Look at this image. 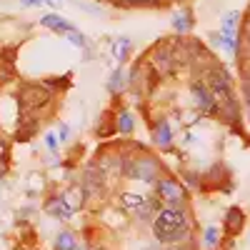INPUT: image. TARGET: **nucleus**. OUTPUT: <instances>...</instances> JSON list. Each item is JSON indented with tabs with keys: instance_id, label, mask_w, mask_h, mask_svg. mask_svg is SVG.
I'll list each match as a JSON object with an SVG mask.
<instances>
[{
	"instance_id": "f257e3e1",
	"label": "nucleus",
	"mask_w": 250,
	"mask_h": 250,
	"mask_svg": "<svg viewBox=\"0 0 250 250\" xmlns=\"http://www.w3.org/2000/svg\"><path fill=\"white\" fill-rule=\"evenodd\" d=\"M153 238L163 248L183 245L190 238V215L185 205H163V210L153 218Z\"/></svg>"
},
{
	"instance_id": "f03ea898",
	"label": "nucleus",
	"mask_w": 250,
	"mask_h": 250,
	"mask_svg": "<svg viewBox=\"0 0 250 250\" xmlns=\"http://www.w3.org/2000/svg\"><path fill=\"white\" fill-rule=\"evenodd\" d=\"M15 100H18L20 115H40L45 108L53 105L55 95L43 85V80H40V83H35V80H23V83L18 85Z\"/></svg>"
},
{
	"instance_id": "7ed1b4c3",
	"label": "nucleus",
	"mask_w": 250,
	"mask_h": 250,
	"mask_svg": "<svg viewBox=\"0 0 250 250\" xmlns=\"http://www.w3.org/2000/svg\"><path fill=\"white\" fill-rule=\"evenodd\" d=\"M163 173V165L153 153H138L133 158L123 155V175H128L133 180H143V183H155Z\"/></svg>"
},
{
	"instance_id": "20e7f679",
	"label": "nucleus",
	"mask_w": 250,
	"mask_h": 250,
	"mask_svg": "<svg viewBox=\"0 0 250 250\" xmlns=\"http://www.w3.org/2000/svg\"><path fill=\"white\" fill-rule=\"evenodd\" d=\"M155 195L165 205H180L188 200V188L173 175H160L155 180Z\"/></svg>"
},
{
	"instance_id": "39448f33",
	"label": "nucleus",
	"mask_w": 250,
	"mask_h": 250,
	"mask_svg": "<svg viewBox=\"0 0 250 250\" xmlns=\"http://www.w3.org/2000/svg\"><path fill=\"white\" fill-rule=\"evenodd\" d=\"M205 83H208V88L213 90L215 100H228V98H235V88H233V78L228 75L225 68L220 65H213L210 70L205 73Z\"/></svg>"
},
{
	"instance_id": "423d86ee",
	"label": "nucleus",
	"mask_w": 250,
	"mask_h": 250,
	"mask_svg": "<svg viewBox=\"0 0 250 250\" xmlns=\"http://www.w3.org/2000/svg\"><path fill=\"white\" fill-rule=\"evenodd\" d=\"M150 62H153V70H158L160 75H175V70H178V58H175V53H173L170 40H163V43L153 50Z\"/></svg>"
},
{
	"instance_id": "0eeeda50",
	"label": "nucleus",
	"mask_w": 250,
	"mask_h": 250,
	"mask_svg": "<svg viewBox=\"0 0 250 250\" xmlns=\"http://www.w3.org/2000/svg\"><path fill=\"white\" fill-rule=\"evenodd\" d=\"M190 93H193V100H195V105H198L200 113H205V115H218V100H215L213 90L208 88L205 80H195L193 85H190Z\"/></svg>"
},
{
	"instance_id": "6e6552de",
	"label": "nucleus",
	"mask_w": 250,
	"mask_h": 250,
	"mask_svg": "<svg viewBox=\"0 0 250 250\" xmlns=\"http://www.w3.org/2000/svg\"><path fill=\"white\" fill-rule=\"evenodd\" d=\"M83 193L88 198H100L105 195V175L98 170V165H88L85 173H83Z\"/></svg>"
},
{
	"instance_id": "1a4fd4ad",
	"label": "nucleus",
	"mask_w": 250,
	"mask_h": 250,
	"mask_svg": "<svg viewBox=\"0 0 250 250\" xmlns=\"http://www.w3.org/2000/svg\"><path fill=\"white\" fill-rule=\"evenodd\" d=\"M228 175H230V173H228V168H225L223 163L213 165V168L203 175V190H223V193H230L233 185L225 183Z\"/></svg>"
},
{
	"instance_id": "9d476101",
	"label": "nucleus",
	"mask_w": 250,
	"mask_h": 250,
	"mask_svg": "<svg viewBox=\"0 0 250 250\" xmlns=\"http://www.w3.org/2000/svg\"><path fill=\"white\" fill-rule=\"evenodd\" d=\"M38 130H40V115H20L13 140L15 143H30L38 135Z\"/></svg>"
},
{
	"instance_id": "9b49d317",
	"label": "nucleus",
	"mask_w": 250,
	"mask_h": 250,
	"mask_svg": "<svg viewBox=\"0 0 250 250\" xmlns=\"http://www.w3.org/2000/svg\"><path fill=\"white\" fill-rule=\"evenodd\" d=\"M223 230L228 238H238L243 230H245V210L238 205L228 208L225 210V218H223Z\"/></svg>"
},
{
	"instance_id": "f8f14e48",
	"label": "nucleus",
	"mask_w": 250,
	"mask_h": 250,
	"mask_svg": "<svg viewBox=\"0 0 250 250\" xmlns=\"http://www.w3.org/2000/svg\"><path fill=\"white\" fill-rule=\"evenodd\" d=\"M43 210H45V215H50V218H55V220H70L73 213H75L73 205L62 198L60 193H58V195H50V198L45 200Z\"/></svg>"
},
{
	"instance_id": "ddd939ff",
	"label": "nucleus",
	"mask_w": 250,
	"mask_h": 250,
	"mask_svg": "<svg viewBox=\"0 0 250 250\" xmlns=\"http://www.w3.org/2000/svg\"><path fill=\"white\" fill-rule=\"evenodd\" d=\"M150 135H153V143L163 150H173V130H170V123L165 118H158L153 125H150Z\"/></svg>"
},
{
	"instance_id": "4468645a",
	"label": "nucleus",
	"mask_w": 250,
	"mask_h": 250,
	"mask_svg": "<svg viewBox=\"0 0 250 250\" xmlns=\"http://www.w3.org/2000/svg\"><path fill=\"white\" fill-rule=\"evenodd\" d=\"M40 25H43L45 30H50V33H58V35H70L73 30H78L70 20H65V18H60L58 13H48V15H43L40 18Z\"/></svg>"
},
{
	"instance_id": "2eb2a0df",
	"label": "nucleus",
	"mask_w": 250,
	"mask_h": 250,
	"mask_svg": "<svg viewBox=\"0 0 250 250\" xmlns=\"http://www.w3.org/2000/svg\"><path fill=\"white\" fill-rule=\"evenodd\" d=\"M118 133V113H110L105 110L100 115V123H98V128H95V135L98 138H110Z\"/></svg>"
},
{
	"instance_id": "dca6fc26",
	"label": "nucleus",
	"mask_w": 250,
	"mask_h": 250,
	"mask_svg": "<svg viewBox=\"0 0 250 250\" xmlns=\"http://www.w3.org/2000/svg\"><path fill=\"white\" fill-rule=\"evenodd\" d=\"M195 25V18H193V10H178L173 15V30L178 35H185V33H190Z\"/></svg>"
},
{
	"instance_id": "f3484780",
	"label": "nucleus",
	"mask_w": 250,
	"mask_h": 250,
	"mask_svg": "<svg viewBox=\"0 0 250 250\" xmlns=\"http://www.w3.org/2000/svg\"><path fill=\"white\" fill-rule=\"evenodd\" d=\"M43 85H45L53 95H58V93H65V90L73 85V78H70V75H50V78L43 80Z\"/></svg>"
},
{
	"instance_id": "a211bd4d",
	"label": "nucleus",
	"mask_w": 250,
	"mask_h": 250,
	"mask_svg": "<svg viewBox=\"0 0 250 250\" xmlns=\"http://www.w3.org/2000/svg\"><path fill=\"white\" fill-rule=\"evenodd\" d=\"M133 130H135V118H133V113L130 110H118V133H123V135H133Z\"/></svg>"
},
{
	"instance_id": "6ab92c4d",
	"label": "nucleus",
	"mask_w": 250,
	"mask_h": 250,
	"mask_svg": "<svg viewBox=\"0 0 250 250\" xmlns=\"http://www.w3.org/2000/svg\"><path fill=\"white\" fill-rule=\"evenodd\" d=\"M130 48H133V43L128 38H115L113 40V55H115V60L118 62H125L130 58Z\"/></svg>"
},
{
	"instance_id": "aec40b11",
	"label": "nucleus",
	"mask_w": 250,
	"mask_h": 250,
	"mask_svg": "<svg viewBox=\"0 0 250 250\" xmlns=\"http://www.w3.org/2000/svg\"><path fill=\"white\" fill-rule=\"evenodd\" d=\"M118 203H120V208L123 210H128V213H138V208L145 203L138 193H123L120 198H118Z\"/></svg>"
},
{
	"instance_id": "412c9836",
	"label": "nucleus",
	"mask_w": 250,
	"mask_h": 250,
	"mask_svg": "<svg viewBox=\"0 0 250 250\" xmlns=\"http://www.w3.org/2000/svg\"><path fill=\"white\" fill-rule=\"evenodd\" d=\"M55 250H78L75 235L70 230H60L58 238H55Z\"/></svg>"
},
{
	"instance_id": "4be33fe9",
	"label": "nucleus",
	"mask_w": 250,
	"mask_h": 250,
	"mask_svg": "<svg viewBox=\"0 0 250 250\" xmlns=\"http://www.w3.org/2000/svg\"><path fill=\"white\" fill-rule=\"evenodd\" d=\"M108 90H110L113 95H118L120 90H125V73H123V68H115V70L110 73V78H108Z\"/></svg>"
},
{
	"instance_id": "5701e85b",
	"label": "nucleus",
	"mask_w": 250,
	"mask_h": 250,
	"mask_svg": "<svg viewBox=\"0 0 250 250\" xmlns=\"http://www.w3.org/2000/svg\"><path fill=\"white\" fill-rule=\"evenodd\" d=\"M115 8H135V5H160L163 0H110Z\"/></svg>"
},
{
	"instance_id": "b1692460",
	"label": "nucleus",
	"mask_w": 250,
	"mask_h": 250,
	"mask_svg": "<svg viewBox=\"0 0 250 250\" xmlns=\"http://www.w3.org/2000/svg\"><path fill=\"white\" fill-rule=\"evenodd\" d=\"M10 150H13V143H10L5 135H0V165H3V163H8V158H10Z\"/></svg>"
},
{
	"instance_id": "393cba45",
	"label": "nucleus",
	"mask_w": 250,
	"mask_h": 250,
	"mask_svg": "<svg viewBox=\"0 0 250 250\" xmlns=\"http://www.w3.org/2000/svg\"><path fill=\"white\" fill-rule=\"evenodd\" d=\"M218 243H220V230H218V228H205V245L215 248Z\"/></svg>"
},
{
	"instance_id": "a878e982",
	"label": "nucleus",
	"mask_w": 250,
	"mask_h": 250,
	"mask_svg": "<svg viewBox=\"0 0 250 250\" xmlns=\"http://www.w3.org/2000/svg\"><path fill=\"white\" fill-rule=\"evenodd\" d=\"M58 140H60V143H68V140H70V125H68V123H62L60 128H58Z\"/></svg>"
},
{
	"instance_id": "bb28decb",
	"label": "nucleus",
	"mask_w": 250,
	"mask_h": 250,
	"mask_svg": "<svg viewBox=\"0 0 250 250\" xmlns=\"http://www.w3.org/2000/svg\"><path fill=\"white\" fill-rule=\"evenodd\" d=\"M45 143H48L50 153H58V138H55L53 133H48V135H45Z\"/></svg>"
},
{
	"instance_id": "cd10ccee",
	"label": "nucleus",
	"mask_w": 250,
	"mask_h": 250,
	"mask_svg": "<svg viewBox=\"0 0 250 250\" xmlns=\"http://www.w3.org/2000/svg\"><path fill=\"white\" fill-rule=\"evenodd\" d=\"M240 30H243V33L248 35V40H250V15H248V18L243 20V23H240Z\"/></svg>"
},
{
	"instance_id": "c85d7f7f",
	"label": "nucleus",
	"mask_w": 250,
	"mask_h": 250,
	"mask_svg": "<svg viewBox=\"0 0 250 250\" xmlns=\"http://www.w3.org/2000/svg\"><path fill=\"white\" fill-rule=\"evenodd\" d=\"M20 5H25V8H33V5H43V0H20Z\"/></svg>"
},
{
	"instance_id": "c756f323",
	"label": "nucleus",
	"mask_w": 250,
	"mask_h": 250,
	"mask_svg": "<svg viewBox=\"0 0 250 250\" xmlns=\"http://www.w3.org/2000/svg\"><path fill=\"white\" fill-rule=\"evenodd\" d=\"M185 178H188V183H190V185H193V188H195V185H198V183H200V180H198V175H195V173H185Z\"/></svg>"
},
{
	"instance_id": "7c9ffc66",
	"label": "nucleus",
	"mask_w": 250,
	"mask_h": 250,
	"mask_svg": "<svg viewBox=\"0 0 250 250\" xmlns=\"http://www.w3.org/2000/svg\"><path fill=\"white\" fill-rule=\"evenodd\" d=\"M43 3H45V5H50V8H58V5L62 3V0H43Z\"/></svg>"
},
{
	"instance_id": "2f4dec72",
	"label": "nucleus",
	"mask_w": 250,
	"mask_h": 250,
	"mask_svg": "<svg viewBox=\"0 0 250 250\" xmlns=\"http://www.w3.org/2000/svg\"><path fill=\"white\" fill-rule=\"evenodd\" d=\"M248 120H250V108H248Z\"/></svg>"
},
{
	"instance_id": "473e14b6",
	"label": "nucleus",
	"mask_w": 250,
	"mask_h": 250,
	"mask_svg": "<svg viewBox=\"0 0 250 250\" xmlns=\"http://www.w3.org/2000/svg\"><path fill=\"white\" fill-rule=\"evenodd\" d=\"M78 250H88V248H78Z\"/></svg>"
},
{
	"instance_id": "72a5a7b5",
	"label": "nucleus",
	"mask_w": 250,
	"mask_h": 250,
	"mask_svg": "<svg viewBox=\"0 0 250 250\" xmlns=\"http://www.w3.org/2000/svg\"><path fill=\"white\" fill-rule=\"evenodd\" d=\"M248 15H250V5H248Z\"/></svg>"
}]
</instances>
